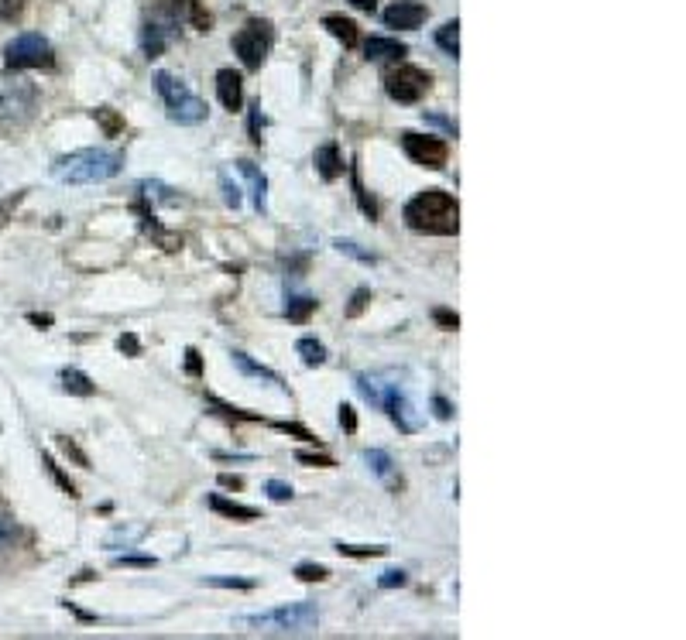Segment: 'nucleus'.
<instances>
[{
    "mask_svg": "<svg viewBox=\"0 0 686 640\" xmlns=\"http://www.w3.org/2000/svg\"><path fill=\"white\" fill-rule=\"evenodd\" d=\"M368 302H370V291H368V288H361V291H354V302H350V308H347V319H354V315H361Z\"/></svg>",
    "mask_w": 686,
    "mask_h": 640,
    "instance_id": "42",
    "label": "nucleus"
},
{
    "mask_svg": "<svg viewBox=\"0 0 686 640\" xmlns=\"http://www.w3.org/2000/svg\"><path fill=\"white\" fill-rule=\"evenodd\" d=\"M295 459L302 462V466H323V469H330V466H333L330 456H313V452H295Z\"/></svg>",
    "mask_w": 686,
    "mask_h": 640,
    "instance_id": "44",
    "label": "nucleus"
},
{
    "mask_svg": "<svg viewBox=\"0 0 686 640\" xmlns=\"http://www.w3.org/2000/svg\"><path fill=\"white\" fill-rule=\"evenodd\" d=\"M401 216H405V227L416 233H429V236L460 233V203L443 189H425L419 196H412L401 209Z\"/></svg>",
    "mask_w": 686,
    "mask_h": 640,
    "instance_id": "1",
    "label": "nucleus"
},
{
    "mask_svg": "<svg viewBox=\"0 0 686 640\" xmlns=\"http://www.w3.org/2000/svg\"><path fill=\"white\" fill-rule=\"evenodd\" d=\"M295 579H302V582H326L330 579V568L316 562H302L295 565Z\"/></svg>",
    "mask_w": 686,
    "mask_h": 640,
    "instance_id": "28",
    "label": "nucleus"
},
{
    "mask_svg": "<svg viewBox=\"0 0 686 640\" xmlns=\"http://www.w3.org/2000/svg\"><path fill=\"white\" fill-rule=\"evenodd\" d=\"M423 120H425V124H433V127H443L449 137H456V124H453V120H447L443 113H423Z\"/></svg>",
    "mask_w": 686,
    "mask_h": 640,
    "instance_id": "43",
    "label": "nucleus"
},
{
    "mask_svg": "<svg viewBox=\"0 0 686 640\" xmlns=\"http://www.w3.org/2000/svg\"><path fill=\"white\" fill-rule=\"evenodd\" d=\"M433 319H436L443 329H449V333L460 326V315H456V312H449V308H436V312H433Z\"/></svg>",
    "mask_w": 686,
    "mask_h": 640,
    "instance_id": "41",
    "label": "nucleus"
},
{
    "mask_svg": "<svg viewBox=\"0 0 686 640\" xmlns=\"http://www.w3.org/2000/svg\"><path fill=\"white\" fill-rule=\"evenodd\" d=\"M62 390H69V394H76V397H93L97 394V384L82 374V370H62Z\"/></svg>",
    "mask_w": 686,
    "mask_h": 640,
    "instance_id": "21",
    "label": "nucleus"
},
{
    "mask_svg": "<svg viewBox=\"0 0 686 640\" xmlns=\"http://www.w3.org/2000/svg\"><path fill=\"white\" fill-rule=\"evenodd\" d=\"M93 117L100 120V127L106 130V137H117V134L124 130V117H121L117 110H110V106H100V110H93Z\"/></svg>",
    "mask_w": 686,
    "mask_h": 640,
    "instance_id": "27",
    "label": "nucleus"
},
{
    "mask_svg": "<svg viewBox=\"0 0 686 640\" xmlns=\"http://www.w3.org/2000/svg\"><path fill=\"white\" fill-rule=\"evenodd\" d=\"M4 62H7V69H52L55 55H52V45H49L45 35L25 31V35H18V38L4 49Z\"/></svg>",
    "mask_w": 686,
    "mask_h": 640,
    "instance_id": "7",
    "label": "nucleus"
},
{
    "mask_svg": "<svg viewBox=\"0 0 686 640\" xmlns=\"http://www.w3.org/2000/svg\"><path fill=\"white\" fill-rule=\"evenodd\" d=\"M185 370H189L192 377H199V374H203V363H199V350H185Z\"/></svg>",
    "mask_w": 686,
    "mask_h": 640,
    "instance_id": "46",
    "label": "nucleus"
},
{
    "mask_svg": "<svg viewBox=\"0 0 686 640\" xmlns=\"http://www.w3.org/2000/svg\"><path fill=\"white\" fill-rule=\"evenodd\" d=\"M203 586H216V590H254V579H230V575H207Z\"/></svg>",
    "mask_w": 686,
    "mask_h": 640,
    "instance_id": "29",
    "label": "nucleus"
},
{
    "mask_svg": "<svg viewBox=\"0 0 686 640\" xmlns=\"http://www.w3.org/2000/svg\"><path fill=\"white\" fill-rule=\"evenodd\" d=\"M364 55H368L370 62H388V58H405L409 49L398 42V38H381V35H374L364 42Z\"/></svg>",
    "mask_w": 686,
    "mask_h": 640,
    "instance_id": "17",
    "label": "nucleus"
},
{
    "mask_svg": "<svg viewBox=\"0 0 686 640\" xmlns=\"http://www.w3.org/2000/svg\"><path fill=\"white\" fill-rule=\"evenodd\" d=\"M113 565H117V568H124V565H128V568H152L155 559H152V555H117Z\"/></svg>",
    "mask_w": 686,
    "mask_h": 640,
    "instance_id": "38",
    "label": "nucleus"
},
{
    "mask_svg": "<svg viewBox=\"0 0 686 640\" xmlns=\"http://www.w3.org/2000/svg\"><path fill=\"white\" fill-rule=\"evenodd\" d=\"M405 582H409V575H405L401 568H388V572H381V579H378L381 590H401Z\"/></svg>",
    "mask_w": 686,
    "mask_h": 640,
    "instance_id": "36",
    "label": "nucleus"
},
{
    "mask_svg": "<svg viewBox=\"0 0 686 640\" xmlns=\"http://www.w3.org/2000/svg\"><path fill=\"white\" fill-rule=\"evenodd\" d=\"M264 490H268V497H271L275 504H289L292 497H295L292 483H285V480H268V483H264Z\"/></svg>",
    "mask_w": 686,
    "mask_h": 640,
    "instance_id": "31",
    "label": "nucleus"
},
{
    "mask_svg": "<svg viewBox=\"0 0 686 640\" xmlns=\"http://www.w3.org/2000/svg\"><path fill=\"white\" fill-rule=\"evenodd\" d=\"M207 504H210V511L223 513V517H230V520H244V524L261 517L258 507H244V504H238V500H227V497H220V493H213Z\"/></svg>",
    "mask_w": 686,
    "mask_h": 640,
    "instance_id": "19",
    "label": "nucleus"
},
{
    "mask_svg": "<svg viewBox=\"0 0 686 640\" xmlns=\"http://www.w3.org/2000/svg\"><path fill=\"white\" fill-rule=\"evenodd\" d=\"M381 18H385V25L388 27H398V31H416V27L429 18V7L419 4V0H395V4L381 14Z\"/></svg>",
    "mask_w": 686,
    "mask_h": 640,
    "instance_id": "12",
    "label": "nucleus"
},
{
    "mask_svg": "<svg viewBox=\"0 0 686 640\" xmlns=\"http://www.w3.org/2000/svg\"><path fill=\"white\" fill-rule=\"evenodd\" d=\"M141 535H144V528H134V531H124V528H117V531H113V535L106 538V548H117L121 541H124V548H128V544H131V541H137Z\"/></svg>",
    "mask_w": 686,
    "mask_h": 640,
    "instance_id": "37",
    "label": "nucleus"
},
{
    "mask_svg": "<svg viewBox=\"0 0 686 640\" xmlns=\"http://www.w3.org/2000/svg\"><path fill=\"white\" fill-rule=\"evenodd\" d=\"M350 181H354V199H357V205H361V212L364 216H370V220H378V203L370 199L368 192H364V185H361V175H357V168H350Z\"/></svg>",
    "mask_w": 686,
    "mask_h": 640,
    "instance_id": "25",
    "label": "nucleus"
},
{
    "mask_svg": "<svg viewBox=\"0 0 686 640\" xmlns=\"http://www.w3.org/2000/svg\"><path fill=\"white\" fill-rule=\"evenodd\" d=\"M220 487H227V490H244V480H240V476H230V473H223V476H220Z\"/></svg>",
    "mask_w": 686,
    "mask_h": 640,
    "instance_id": "49",
    "label": "nucleus"
},
{
    "mask_svg": "<svg viewBox=\"0 0 686 640\" xmlns=\"http://www.w3.org/2000/svg\"><path fill=\"white\" fill-rule=\"evenodd\" d=\"M433 411H436L440 421H449V418H453V408H449L447 397H433Z\"/></svg>",
    "mask_w": 686,
    "mask_h": 640,
    "instance_id": "47",
    "label": "nucleus"
},
{
    "mask_svg": "<svg viewBox=\"0 0 686 640\" xmlns=\"http://www.w3.org/2000/svg\"><path fill=\"white\" fill-rule=\"evenodd\" d=\"M401 151L409 154L416 165L429 168V172L447 168V158H449L447 141H440L433 134H416V130H401Z\"/></svg>",
    "mask_w": 686,
    "mask_h": 640,
    "instance_id": "11",
    "label": "nucleus"
},
{
    "mask_svg": "<svg viewBox=\"0 0 686 640\" xmlns=\"http://www.w3.org/2000/svg\"><path fill=\"white\" fill-rule=\"evenodd\" d=\"M364 462H368L381 480H392V473H395V462H392V456H388L385 449H368V452H364Z\"/></svg>",
    "mask_w": 686,
    "mask_h": 640,
    "instance_id": "24",
    "label": "nucleus"
},
{
    "mask_svg": "<svg viewBox=\"0 0 686 640\" xmlns=\"http://www.w3.org/2000/svg\"><path fill=\"white\" fill-rule=\"evenodd\" d=\"M323 27H326L337 42H343V49H354V45L361 42V31H357V25H354L350 18H343V14H326V18H323Z\"/></svg>",
    "mask_w": 686,
    "mask_h": 640,
    "instance_id": "18",
    "label": "nucleus"
},
{
    "mask_svg": "<svg viewBox=\"0 0 686 640\" xmlns=\"http://www.w3.org/2000/svg\"><path fill=\"white\" fill-rule=\"evenodd\" d=\"M333 247H337L340 254L354 257V260H361V264H378V257L368 254V251H361V243H354V240H337Z\"/></svg>",
    "mask_w": 686,
    "mask_h": 640,
    "instance_id": "30",
    "label": "nucleus"
},
{
    "mask_svg": "<svg viewBox=\"0 0 686 640\" xmlns=\"http://www.w3.org/2000/svg\"><path fill=\"white\" fill-rule=\"evenodd\" d=\"M295 353L302 357L306 366H319V363H326V346H323L319 339H313V335H302V339L295 343Z\"/></svg>",
    "mask_w": 686,
    "mask_h": 640,
    "instance_id": "22",
    "label": "nucleus"
},
{
    "mask_svg": "<svg viewBox=\"0 0 686 640\" xmlns=\"http://www.w3.org/2000/svg\"><path fill=\"white\" fill-rule=\"evenodd\" d=\"M316 172L323 181H337L343 175V154H340V144L337 141H326L323 148H316Z\"/></svg>",
    "mask_w": 686,
    "mask_h": 640,
    "instance_id": "14",
    "label": "nucleus"
},
{
    "mask_svg": "<svg viewBox=\"0 0 686 640\" xmlns=\"http://www.w3.org/2000/svg\"><path fill=\"white\" fill-rule=\"evenodd\" d=\"M42 462H45V466H49V473H52L55 480H58V487L66 490V493H69V497H80V493H76V487H73V480H69V476H66V473H62V469H58V466H55V459H52V456H49V452H45V456H42Z\"/></svg>",
    "mask_w": 686,
    "mask_h": 640,
    "instance_id": "35",
    "label": "nucleus"
},
{
    "mask_svg": "<svg viewBox=\"0 0 686 640\" xmlns=\"http://www.w3.org/2000/svg\"><path fill=\"white\" fill-rule=\"evenodd\" d=\"M433 76L419 66H398L385 76V93L395 103H419L429 93Z\"/></svg>",
    "mask_w": 686,
    "mask_h": 640,
    "instance_id": "10",
    "label": "nucleus"
},
{
    "mask_svg": "<svg viewBox=\"0 0 686 640\" xmlns=\"http://www.w3.org/2000/svg\"><path fill=\"white\" fill-rule=\"evenodd\" d=\"M27 0H0V21H21V14H25Z\"/></svg>",
    "mask_w": 686,
    "mask_h": 640,
    "instance_id": "33",
    "label": "nucleus"
},
{
    "mask_svg": "<svg viewBox=\"0 0 686 640\" xmlns=\"http://www.w3.org/2000/svg\"><path fill=\"white\" fill-rule=\"evenodd\" d=\"M189 18H192L196 31H210V14L199 7V0H189Z\"/></svg>",
    "mask_w": 686,
    "mask_h": 640,
    "instance_id": "39",
    "label": "nucleus"
},
{
    "mask_svg": "<svg viewBox=\"0 0 686 640\" xmlns=\"http://www.w3.org/2000/svg\"><path fill=\"white\" fill-rule=\"evenodd\" d=\"M271 45H275V25H271L268 18H251V21L234 35V51L240 55L244 69H251V73L264 66Z\"/></svg>",
    "mask_w": 686,
    "mask_h": 640,
    "instance_id": "6",
    "label": "nucleus"
},
{
    "mask_svg": "<svg viewBox=\"0 0 686 640\" xmlns=\"http://www.w3.org/2000/svg\"><path fill=\"white\" fill-rule=\"evenodd\" d=\"M27 322H31V326H52V315H38V312H31V315H27Z\"/></svg>",
    "mask_w": 686,
    "mask_h": 640,
    "instance_id": "50",
    "label": "nucleus"
},
{
    "mask_svg": "<svg viewBox=\"0 0 686 640\" xmlns=\"http://www.w3.org/2000/svg\"><path fill=\"white\" fill-rule=\"evenodd\" d=\"M155 86H159V96H161V103H165V110H168V120L185 124V127L207 120V103L199 100L183 79H175L172 73H159V76H155Z\"/></svg>",
    "mask_w": 686,
    "mask_h": 640,
    "instance_id": "5",
    "label": "nucleus"
},
{
    "mask_svg": "<svg viewBox=\"0 0 686 640\" xmlns=\"http://www.w3.org/2000/svg\"><path fill=\"white\" fill-rule=\"evenodd\" d=\"M220 185H223V199L230 209H240V185L230 181V172H220Z\"/></svg>",
    "mask_w": 686,
    "mask_h": 640,
    "instance_id": "34",
    "label": "nucleus"
},
{
    "mask_svg": "<svg viewBox=\"0 0 686 640\" xmlns=\"http://www.w3.org/2000/svg\"><path fill=\"white\" fill-rule=\"evenodd\" d=\"M124 168V154L110 151V148H82V151L62 154L52 165V175L62 185H97V181H110L121 175Z\"/></svg>",
    "mask_w": 686,
    "mask_h": 640,
    "instance_id": "3",
    "label": "nucleus"
},
{
    "mask_svg": "<svg viewBox=\"0 0 686 640\" xmlns=\"http://www.w3.org/2000/svg\"><path fill=\"white\" fill-rule=\"evenodd\" d=\"M230 359H234V366H238L244 377H254V381H264V384H271V387H278V390H285V384H282V377L275 374V370H268L264 363H254V359L247 357V353H240V350H234L230 353Z\"/></svg>",
    "mask_w": 686,
    "mask_h": 640,
    "instance_id": "16",
    "label": "nucleus"
},
{
    "mask_svg": "<svg viewBox=\"0 0 686 640\" xmlns=\"http://www.w3.org/2000/svg\"><path fill=\"white\" fill-rule=\"evenodd\" d=\"M316 312V298L313 295H285V319L289 322H309V315Z\"/></svg>",
    "mask_w": 686,
    "mask_h": 640,
    "instance_id": "20",
    "label": "nucleus"
},
{
    "mask_svg": "<svg viewBox=\"0 0 686 640\" xmlns=\"http://www.w3.org/2000/svg\"><path fill=\"white\" fill-rule=\"evenodd\" d=\"M340 425L343 432H357V411L350 408V405H340Z\"/></svg>",
    "mask_w": 686,
    "mask_h": 640,
    "instance_id": "45",
    "label": "nucleus"
},
{
    "mask_svg": "<svg viewBox=\"0 0 686 640\" xmlns=\"http://www.w3.org/2000/svg\"><path fill=\"white\" fill-rule=\"evenodd\" d=\"M261 127H264V117H261V103L251 106V141L261 144Z\"/></svg>",
    "mask_w": 686,
    "mask_h": 640,
    "instance_id": "40",
    "label": "nucleus"
},
{
    "mask_svg": "<svg viewBox=\"0 0 686 640\" xmlns=\"http://www.w3.org/2000/svg\"><path fill=\"white\" fill-rule=\"evenodd\" d=\"M234 168H238L240 175L247 179V185H251V196H254V209H258V212H264V209H268V179L261 175V168H258L254 161H247V158H240Z\"/></svg>",
    "mask_w": 686,
    "mask_h": 640,
    "instance_id": "15",
    "label": "nucleus"
},
{
    "mask_svg": "<svg viewBox=\"0 0 686 640\" xmlns=\"http://www.w3.org/2000/svg\"><path fill=\"white\" fill-rule=\"evenodd\" d=\"M117 346H121V353H131V357H137V353H141V346H137V339H134L131 333L121 335V339H117Z\"/></svg>",
    "mask_w": 686,
    "mask_h": 640,
    "instance_id": "48",
    "label": "nucleus"
},
{
    "mask_svg": "<svg viewBox=\"0 0 686 640\" xmlns=\"http://www.w3.org/2000/svg\"><path fill=\"white\" fill-rule=\"evenodd\" d=\"M436 45L447 51V55H460V21L453 18V21H447V25L436 31Z\"/></svg>",
    "mask_w": 686,
    "mask_h": 640,
    "instance_id": "23",
    "label": "nucleus"
},
{
    "mask_svg": "<svg viewBox=\"0 0 686 640\" xmlns=\"http://www.w3.org/2000/svg\"><path fill=\"white\" fill-rule=\"evenodd\" d=\"M350 4H354L357 11H368V14L370 11H378V0H350Z\"/></svg>",
    "mask_w": 686,
    "mask_h": 640,
    "instance_id": "52",
    "label": "nucleus"
},
{
    "mask_svg": "<svg viewBox=\"0 0 686 640\" xmlns=\"http://www.w3.org/2000/svg\"><path fill=\"white\" fill-rule=\"evenodd\" d=\"M38 103L31 79H4L0 82V124H25Z\"/></svg>",
    "mask_w": 686,
    "mask_h": 640,
    "instance_id": "9",
    "label": "nucleus"
},
{
    "mask_svg": "<svg viewBox=\"0 0 686 640\" xmlns=\"http://www.w3.org/2000/svg\"><path fill=\"white\" fill-rule=\"evenodd\" d=\"M216 96H220V103L234 113V110H240L244 106V79H240V73H234V69H220L216 73Z\"/></svg>",
    "mask_w": 686,
    "mask_h": 640,
    "instance_id": "13",
    "label": "nucleus"
},
{
    "mask_svg": "<svg viewBox=\"0 0 686 640\" xmlns=\"http://www.w3.org/2000/svg\"><path fill=\"white\" fill-rule=\"evenodd\" d=\"M240 627H258V630H275V634H306L319 623L316 603L302 599V603H289V606H275L268 613L238 616Z\"/></svg>",
    "mask_w": 686,
    "mask_h": 640,
    "instance_id": "4",
    "label": "nucleus"
},
{
    "mask_svg": "<svg viewBox=\"0 0 686 640\" xmlns=\"http://www.w3.org/2000/svg\"><path fill=\"white\" fill-rule=\"evenodd\" d=\"M337 551L347 555V559H381V555H388V548L385 544H337Z\"/></svg>",
    "mask_w": 686,
    "mask_h": 640,
    "instance_id": "26",
    "label": "nucleus"
},
{
    "mask_svg": "<svg viewBox=\"0 0 686 640\" xmlns=\"http://www.w3.org/2000/svg\"><path fill=\"white\" fill-rule=\"evenodd\" d=\"M357 390H361L364 401L388 411V418L398 425V432H405V436L419 432L416 405H412L405 384H398L395 374H357Z\"/></svg>",
    "mask_w": 686,
    "mask_h": 640,
    "instance_id": "2",
    "label": "nucleus"
},
{
    "mask_svg": "<svg viewBox=\"0 0 686 640\" xmlns=\"http://www.w3.org/2000/svg\"><path fill=\"white\" fill-rule=\"evenodd\" d=\"M18 199H21V196H14V199H7V203L0 205V227H4V223H7V212H11V209H14V205H18Z\"/></svg>",
    "mask_w": 686,
    "mask_h": 640,
    "instance_id": "51",
    "label": "nucleus"
},
{
    "mask_svg": "<svg viewBox=\"0 0 686 640\" xmlns=\"http://www.w3.org/2000/svg\"><path fill=\"white\" fill-rule=\"evenodd\" d=\"M58 449H62V456H66V459H76V466L90 469V459H86V452H82V449L76 445V442H73V438L58 436Z\"/></svg>",
    "mask_w": 686,
    "mask_h": 640,
    "instance_id": "32",
    "label": "nucleus"
},
{
    "mask_svg": "<svg viewBox=\"0 0 686 640\" xmlns=\"http://www.w3.org/2000/svg\"><path fill=\"white\" fill-rule=\"evenodd\" d=\"M175 31H179V7L175 4H159L152 7L144 31H141V49L148 58H159L161 51L175 42Z\"/></svg>",
    "mask_w": 686,
    "mask_h": 640,
    "instance_id": "8",
    "label": "nucleus"
}]
</instances>
